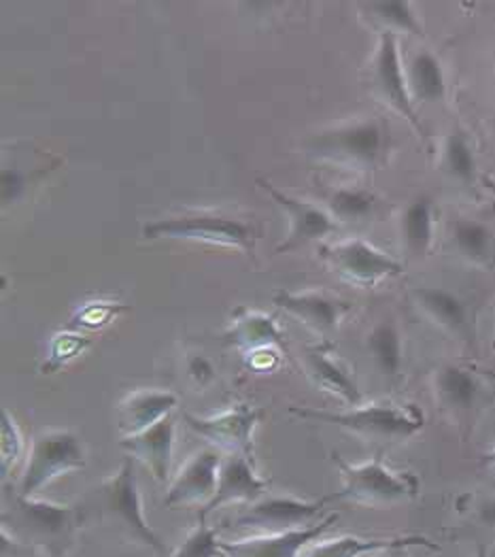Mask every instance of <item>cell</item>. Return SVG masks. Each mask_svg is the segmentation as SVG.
I'll list each match as a JSON object with an SVG mask.
<instances>
[{"label": "cell", "instance_id": "6da1fadb", "mask_svg": "<svg viewBox=\"0 0 495 557\" xmlns=\"http://www.w3.org/2000/svg\"><path fill=\"white\" fill-rule=\"evenodd\" d=\"M90 509H96L98 519L115 528V532L126 541L151 549L156 556H166V545L145 519L135 462L131 456L124 460V465L113 476L104 479L94 490Z\"/></svg>", "mask_w": 495, "mask_h": 557}, {"label": "cell", "instance_id": "7a4b0ae2", "mask_svg": "<svg viewBox=\"0 0 495 557\" xmlns=\"http://www.w3.org/2000/svg\"><path fill=\"white\" fill-rule=\"evenodd\" d=\"M84 511L46 500L13 494L2 515V528L24 545H41L49 554H64L75 532L82 528Z\"/></svg>", "mask_w": 495, "mask_h": 557}, {"label": "cell", "instance_id": "3957f363", "mask_svg": "<svg viewBox=\"0 0 495 557\" xmlns=\"http://www.w3.org/2000/svg\"><path fill=\"white\" fill-rule=\"evenodd\" d=\"M343 472L341 492L325 496V503H354L361 507H387L412 500L419 492V479L412 472H396L381 458L366 465H349L334 454Z\"/></svg>", "mask_w": 495, "mask_h": 557}, {"label": "cell", "instance_id": "277c9868", "mask_svg": "<svg viewBox=\"0 0 495 557\" xmlns=\"http://www.w3.org/2000/svg\"><path fill=\"white\" fill-rule=\"evenodd\" d=\"M289 411L300 419L330 423L372 441H405L421 432L425 425L423 413L412 405H360L349 411H319L292 407Z\"/></svg>", "mask_w": 495, "mask_h": 557}, {"label": "cell", "instance_id": "5b68a950", "mask_svg": "<svg viewBox=\"0 0 495 557\" xmlns=\"http://www.w3.org/2000/svg\"><path fill=\"white\" fill-rule=\"evenodd\" d=\"M313 158L356 169H374L387 149V131L379 120H356L307 140Z\"/></svg>", "mask_w": 495, "mask_h": 557}, {"label": "cell", "instance_id": "8992f818", "mask_svg": "<svg viewBox=\"0 0 495 557\" xmlns=\"http://www.w3.org/2000/svg\"><path fill=\"white\" fill-rule=\"evenodd\" d=\"M86 466V449L82 438L69 430H46L33 441L30 458L17 483L15 494L35 498L53 479Z\"/></svg>", "mask_w": 495, "mask_h": 557}, {"label": "cell", "instance_id": "52a82bcc", "mask_svg": "<svg viewBox=\"0 0 495 557\" xmlns=\"http://www.w3.org/2000/svg\"><path fill=\"white\" fill-rule=\"evenodd\" d=\"M145 238H177V240H200L211 245L251 249L253 231L249 224L218 213H196L151 222L143 228Z\"/></svg>", "mask_w": 495, "mask_h": 557}, {"label": "cell", "instance_id": "ba28073f", "mask_svg": "<svg viewBox=\"0 0 495 557\" xmlns=\"http://www.w3.org/2000/svg\"><path fill=\"white\" fill-rule=\"evenodd\" d=\"M372 79L379 98L400 113L406 122L423 137L425 128L414 109V100L408 90L406 69L400 60V47L394 33H381L379 47L372 62Z\"/></svg>", "mask_w": 495, "mask_h": 557}, {"label": "cell", "instance_id": "9c48e42d", "mask_svg": "<svg viewBox=\"0 0 495 557\" xmlns=\"http://www.w3.org/2000/svg\"><path fill=\"white\" fill-rule=\"evenodd\" d=\"M224 454L218 447H205L196 451L185 465L181 466L177 476L173 479L164 505L169 509L200 505L205 507L213 500L220 483V468Z\"/></svg>", "mask_w": 495, "mask_h": 557}, {"label": "cell", "instance_id": "30bf717a", "mask_svg": "<svg viewBox=\"0 0 495 557\" xmlns=\"http://www.w3.org/2000/svg\"><path fill=\"white\" fill-rule=\"evenodd\" d=\"M325 256L338 275L358 285H374L383 278L396 277L405 271L396 258L361 238L336 243L330 249H325Z\"/></svg>", "mask_w": 495, "mask_h": 557}, {"label": "cell", "instance_id": "8fae6325", "mask_svg": "<svg viewBox=\"0 0 495 557\" xmlns=\"http://www.w3.org/2000/svg\"><path fill=\"white\" fill-rule=\"evenodd\" d=\"M325 498L309 503L292 496H264L236 517V525L243 530H262L269 534L307 528L325 507Z\"/></svg>", "mask_w": 495, "mask_h": 557}, {"label": "cell", "instance_id": "7c38bea8", "mask_svg": "<svg viewBox=\"0 0 495 557\" xmlns=\"http://www.w3.org/2000/svg\"><path fill=\"white\" fill-rule=\"evenodd\" d=\"M187 425L211 441L218 449H227L230 454H245L251 458L253 454V430L260 421V413L247 405H238L215 418H196L185 413Z\"/></svg>", "mask_w": 495, "mask_h": 557}, {"label": "cell", "instance_id": "4fadbf2b", "mask_svg": "<svg viewBox=\"0 0 495 557\" xmlns=\"http://www.w3.org/2000/svg\"><path fill=\"white\" fill-rule=\"evenodd\" d=\"M260 186L271 194L272 200L289 218V234L283 240V245H279V251H294L298 247H305V245H309L313 240L325 238L327 234L338 231V224L330 215L327 209H321V207L311 205V202L292 198V196L279 191L276 187H272V184H269V182H260Z\"/></svg>", "mask_w": 495, "mask_h": 557}, {"label": "cell", "instance_id": "5bb4252c", "mask_svg": "<svg viewBox=\"0 0 495 557\" xmlns=\"http://www.w3.org/2000/svg\"><path fill=\"white\" fill-rule=\"evenodd\" d=\"M334 523L336 515H330L315 525L279 534H264L238 543H224V554L225 557H298L305 547L317 543Z\"/></svg>", "mask_w": 495, "mask_h": 557}, {"label": "cell", "instance_id": "9a60e30c", "mask_svg": "<svg viewBox=\"0 0 495 557\" xmlns=\"http://www.w3.org/2000/svg\"><path fill=\"white\" fill-rule=\"evenodd\" d=\"M269 481L258 476L249 456L227 454L220 468V483L213 500L202 509L200 517L207 519L209 512L218 511L230 503H258L269 490Z\"/></svg>", "mask_w": 495, "mask_h": 557}, {"label": "cell", "instance_id": "2e32d148", "mask_svg": "<svg viewBox=\"0 0 495 557\" xmlns=\"http://www.w3.org/2000/svg\"><path fill=\"white\" fill-rule=\"evenodd\" d=\"M175 430H177L175 418L169 416L138 434L126 436L120 443V447L131 458L140 460L158 481L164 483L171 474V462L175 451Z\"/></svg>", "mask_w": 495, "mask_h": 557}, {"label": "cell", "instance_id": "e0dca14e", "mask_svg": "<svg viewBox=\"0 0 495 557\" xmlns=\"http://www.w3.org/2000/svg\"><path fill=\"white\" fill-rule=\"evenodd\" d=\"M274 305L323 336L336 332L343 315L349 311V302L319 292H279L274 294Z\"/></svg>", "mask_w": 495, "mask_h": 557}, {"label": "cell", "instance_id": "ac0fdd59", "mask_svg": "<svg viewBox=\"0 0 495 557\" xmlns=\"http://www.w3.org/2000/svg\"><path fill=\"white\" fill-rule=\"evenodd\" d=\"M414 307L441 330L459 338H470V311L468 305L447 287L438 285H419L412 289Z\"/></svg>", "mask_w": 495, "mask_h": 557}, {"label": "cell", "instance_id": "d6986e66", "mask_svg": "<svg viewBox=\"0 0 495 557\" xmlns=\"http://www.w3.org/2000/svg\"><path fill=\"white\" fill-rule=\"evenodd\" d=\"M180 398L173 392L162 389H140L131 394L122 407H120V430L126 432V436L138 434L158 421L171 416V411L177 407Z\"/></svg>", "mask_w": 495, "mask_h": 557}, {"label": "cell", "instance_id": "ffe728a7", "mask_svg": "<svg viewBox=\"0 0 495 557\" xmlns=\"http://www.w3.org/2000/svg\"><path fill=\"white\" fill-rule=\"evenodd\" d=\"M410 547L438 549L425 536H396V539H361V536H341L327 543H321L311 549L307 557H366L385 552H405Z\"/></svg>", "mask_w": 495, "mask_h": 557}, {"label": "cell", "instance_id": "44dd1931", "mask_svg": "<svg viewBox=\"0 0 495 557\" xmlns=\"http://www.w3.org/2000/svg\"><path fill=\"white\" fill-rule=\"evenodd\" d=\"M305 367L309 371V376L321 389L338 396L349 407H360V385L356 383V379L343 364H338L334 358H330V354L325 349L309 347L305 351Z\"/></svg>", "mask_w": 495, "mask_h": 557}, {"label": "cell", "instance_id": "7402d4cb", "mask_svg": "<svg viewBox=\"0 0 495 557\" xmlns=\"http://www.w3.org/2000/svg\"><path fill=\"white\" fill-rule=\"evenodd\" d=\"M406 82L414 102L434 104L447 96L445 69L430 49H421L410 55L406 66Z\"/></svg>", "mask_w": 495, "mask_h": 557}, {"label": "cell", "instance_id": "603a6c76", "mask_svg": "<svg viewBox=\"0 0 495 557\" xmlns=\"http://www.w3.org/2000/svg\"><path fill=\"white\" fill-rule=\"evenodd\" d=\"M434 389L445 409L453 413H468L477 405L483 387L474 372L457 364H447L434 374Z\"/></svg>", "mask_w": 495, "mask_h": 557}, {"label": "cell", "instance_id": "cb8c5ba5", "mask_svg": "<svg viewBox=\"0 0 495 557\" xmlns=\"http://www.w3.org/2000/svg\"><path fill=\"white\" fill-rule=\"evenodd\" d=\"M400 236L406 253L423 258L434 240V200L425 194L412 198L400 215Z\"/></svg>", "mask_w": 495, "mask_h": 557}, {"label": "cell", "instance_id": "d4e9b609", "mask_svg": "<svg viewBox=\"0 0 495 557\" xmlns=\"http://www.w3.org/2000/svg\"><path fill=\"white\" fill-rule=\"evenodd\" d=\"M366 349L385 379L400 376L405 367V341L394 320H383L368 332Z\"/></svg>", "mask_w": 495, "mask_h": 557}, {"label": "cell", "instance_id": "484cf974", "mask_svg": "<svg viewBox=\"0 0 495 557\" xmlns=\"http://www.w3.org/2000/svg\"><path fill=\"white\" fill-rule=\"evenodd\" d=\"M224 341L238 349H269L283 347V334L276 322L264 313H245L224 334Z\"/></svg>", "mask_w": 495, "mask_h": 557}, {"label": "cell", "instance_id": "4316f807", "mask_svg": "<svg viewBox=\"0 0 495 557\" xmlns=\"http://www.w3.org/2000/svg\"><path fill=\"white\" fill-rule=\"evenodd\" d=\"M450 243L455 251L474 264H485L494 253V233L487 224L470 218H457L450 224Z\"/></svg>", "mask_w": 495, "mask_h": 557}, {"label": "cell", "instance_id": "83f0119b", "mask_svg": "<svg viewBox=\"0 0 495 557\" xmlns=\"http://www.w3.org/2000/svg\"><path fill=\"white\" fill-rule=\"evenodd\" d=\"M441 169L461 186H472L477 182V153L463 131H453L443 140Z\"/></svg>", "mask_w": 495, "mask_h": 557}, {"label": "cell", "instance_id": "f1b7e54d", "mask_svg": "<svg viewBox=\"0 0 495 557\" xmlns=\"http://www.w3.org/2000/svg\"><path fill=\"white\" fill-rule=\"evenodd\" d=\"M327 211L341 222H363L376 211V196L361 187H336L327 196Z\"/></svg>", "mask_w": 495, "mask_h": 557}, {"label": "cell", "instance_id": "f546056e", "mask_svg": "<svg viewBox=\"0 0 495 557\" xmlns=\"http://www.w3.org/2000/svg\"><path fill=\"white\" fill-rule=\"evenodd\" d=\"M366 9L370 17L385 28L383 33H405L412 37H425V28L410 2H370L366 4Z\"/></svg>", "mask_w": 495, "mask_h": 557}, {"label": "cell", "instance_id": "4dcf8cb0", "mask_svg": "<svg viewBox=\"0 0 495 557\" xmlns=\"http://www.w3.org/2000/svg\"><path fill=\"white\" fill-rule=\"evenodd\" d=\"M171 557H225L224 543L220 541L218 532L207 525V519L200 517L198 525Z\"/></svg>", "mask_w": 495, "mask_h": 557}, {"label": "cell", "instance_id": "1f68e13d", "mask_svg": "<svg viewBox=\"0 0 495 557\" xmlns=\"http://www.w3.org/2000/svg\"><path fill=\"white\" fill-rule=\"evenodd\" d=\"M20 432L15 421L7 413V409L2 411V445H0V456H2V474L9 472V466L13 465L20 456Z\"/></svg>", "mask_w": 495, "mask_h": 557}, {"label": "cell", "instance_id": "d6a6232c", "mask_svg": "<svg viewBox=\"0 0 495 557\" xmlns=\"http://www.w3.org/2000/svg\"><path fill=\"white\" fill-rule=\"evenodd\" d=\"M0 186H2V202L9 205V202H15L24 194L26 177L17 169H2Z\"/></svg>", "mask_w": 495, "mask_h": 557}, {"label": "cell", "instance_id": "836d02e7", "mask_svg": "<svg viewBox=\"0 0 495 557\" xmlns=\"http://www.w3.org/2000/svg\"><path fill=\"white\" fill-rule=\"evenodd\" d=\"M187 374L198 383V385H207L215 379V369L211 364V360L202 354L189 356L187 358Z\"/></svg>", "mask_w": 495, "mask_h": 557}, {"label": "cell", "instance_id": "e575fe53", "mask_svg": "<svg viewBox=\"0 0 495 557\" xmlns=\"http://www.w3.org/2000/svg\"><path fill=\"white\" fill-rule=\"evenodd\" d=\"M477 519H479V523H481L483 528L495 530V494L494 496H490V498H485V500L479 505Z\"/></svg>", "mask_w": 495, "mask_h": 557}, {"label": "cell", "instance_id": "d590c367", "mask_svg": "<svg viewBox=\"0 0 495 557\" xmlns=\"http://www.w3.org/2000/svg\"><path fill=\"white\" fill-rule=\"evenodd\" d=\"M474 557H490V549H487V545H479Z\"/></svg>", "mask_w": 495, "mask_h": 557}, {"label": "cell", "instance_id": "8d00e7d4", "mask_svg": "<svg viewBox=\"0 0 495 557\" xmlns=\"http://www.w3.org/2000/svg\"><path fill=\"white\" fill-rule=\"evenodd\" d=\"M485 462H487V465L494 466L495 468V449L492 451V454H487V456H485Z\"/></svg>", "mask_w": 495, "mask_h": 557}, {"label": "cell", "instance_id": "74e56055", "mask_svg": "<svg viewBox=\"0 0 495 557\" xmlns=\"http://www.w3.org/2000/svg\"><path fill=\"white\" fill-rule=\"evenodd\" d=\"M379 557H405V556H403V552H385V554H383V556H379Z\"/></svg>", "mask_w": 495, "mask_h": 557}, {"label": "cell", "instance_id": "f35d334b", "mask_svg": "<svg viewBox=\"0 0 495 557\" xmlns=\"http://www.w3.org/2000/svg\"><path fill=\"white\" fill-rule=\"evenodd\" d=\"M49 557H62V554H49Z\"/></svg>", "mask_w": 495, "mask_h": 557}]
</instances>
